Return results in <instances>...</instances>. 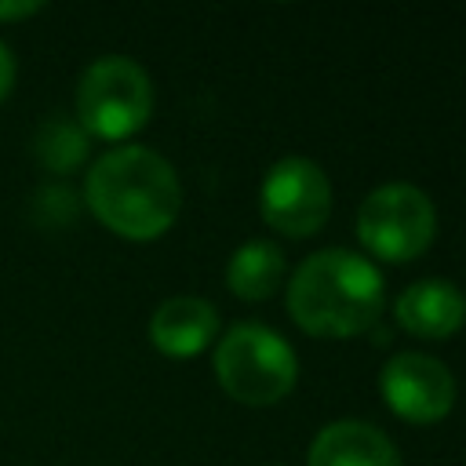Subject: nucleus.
<instances>
[{
  "mask_svg": "<svg viewBox=\"0 0 466 466\" xmlns=\"http://www.w3.org/2000/svg\"><path fill=\"white\" fill-rule=\"evenodd\" d=\"M91 215L124 240H157L171 229L182 208L175 167L146 146L106 149L84 182Z\"/></svg>",
  "mask_w": 466,
  "mask_h": 466,
  "instance_id": "obj_1",
  "label": "nucleus"
},
{
  "mask_svg": "<svg viewBox=\"0 0 466 466\" xmlns=\"http://www.w3.org/2000/svg\"><path fill=\"white\" fill-rule=\"evenodd\" d=\"M291 320L317 339H350L368 331L382 313V273L371 258L324 248L299 262L288 284Z\"/></svg>",
  "mask_w": 466,
  "mask_h": 466,
  "instance_id": "obj_2",
  "label": "nucleus"
},
{
  "mask_svg": "<svg viewBox=\"0 0 466 466\" xmlns=\"http://www.w3.org/2000/svg\"><path fill=\"white\" fill-rule=\"evenodd\" d=\"M215 379L237 404L269 408L295 390L299 360L273 328L244 320L218 339Z\"/></svg>",
  "mask_w": 466,
  "mask_h": 466,
  "instance_id": "obj_3",
  "label": "nucleus"
},
{
  "mask_svg": "<svg viewBox=\"0 0 466 466\" xmlns=\"http://www.w3.org/2000/svg\"><path fill=\"white\" fill-rule=\"evenodd\" d=\"M153 113L149 73L127 55L95 58L76 84V120L84 135L120 142L135 135Z\"/></svg>",
  "mask_w": 466,
  "mask_h": 466,
  "instance_id": "obj_4",
  "label": "nucleus"
},
{
  "mask_svg": "<svg viewBox=\"0 0 466 466\" xmlns=\"http://www.w3.org/2000/svg\"><path fill=\"white\" fill-rule=\"evenodd\" d=\"M357 237L368 255L382 262H411L437 237L433 200L411 182H386L364 197L357 211Z\"/></svg>",
  "mask_w": 466,
  "mask_h": 466,
  "instance_id": "obj_5",
  "label": "nucleus"
},
{
  "mask_svg": "<svg viewBox=\"0 0 466 466\" xmlns=\"http://www.w3.org/2000/svg\"><path fill=\"white\" fill-rule=\"evenodd\" d=\"M258 211L269 229L306 240L331 215V182L320 164L306 157H284L269 167L258 189Z\"/></svg>",
  "mask_w": 466,
  "mask_h": 466,
  "instance_id": "obj_6",
  "label": "nucleus"
},
{
  "mask_svg": "<svg viewBox=\"0 0 466 466\" xmlns=\"http://www.w3.org/2000/svg\"><path fill=\"white\" fill-rule=\"evenodd\" d=\"M379 390L390 411L404 422H441L455 404V379L444 360L430 353H393L379 371Z\"/></svg>",
  "mask_w": 466,
  "mask_h": 466,
  "instance_id": "obj_7",
  "label": "nucleus"
},
{
  "mask_svg": "<svg viewBox=\"0 0 466 466\" xmlns=\"http://www.w3.org/2000/svg\"><path fill=\"white\" fill-rule=\"evenodd\" d=\"M393 317L415 339H448L466 324V295L441 277L415 280L397 295Z\"/></svg>",
  "mask_w": 466,
  "mask_h": 466,
  "instance_id": "obj_8",
  "label": "nucleus"
},
{
  "mask_svg": "<svg viewBox=\"0 0 466 466\" xmlns=\"http://www.w3.org/2000/svg\"><path fill=\"white\" fill-rule=\"evenodd\" d=\"M215 335H218V313L208 299L197 295L164 299L149 317V342L175 360L197 357L200 350L211 346Z\"/></svg>",
  "mask_w": 466,
  "mask_h": 466,
  "instance_id": "obj_9",
  "label": "nucleus"
},
{
  "mask_svg": "<svg viewBox=\"0 0 466 466\" xmlns=\"http://www.w3.org/2000/svg\"><path fill=\"white\" fill-rule=\"evenodd\" d=\"M309 466H400L393 441L360 419H339L324 426L309 444Z\"/></svg>",
  "mask_w": 466,
  "mask_h": 466,
  "instance_id": "obj_10",
  "label": "nucleus"
},
{
  "mask_svg": "<svg viewBox=\"0 0 466 466\" xmlns=\"http://www.w3.org/2000/svg\"><path fill=\"white\" fill-rule=\"evenodd\" d=\"M284 280V255L269 240H248L240 244L226 262V284L244 302L269 299Z\"/></svg>",
  "mask_w": 466,
  "mask_h": 466,
  "instance_id": "obj_11",
  "label": "nucleus"
},
{
  "mask_svg": "<svg viewBox=\"0 0 466 466\" xmlns=\"http://www.w3.org/2000/svg\"><path fill=\"white\" fill-rule=\"evenodd\" d=\"M36 157L51 167V171H69L87 157V135L84 127H76L66 116H55L40 127L36 135Z\"/></svg>",
  "mask_w": 466,
  "mask_h": 466,
  "instance_id": "obj_12",
  "label": "nucleus"
},
{
  "mask_svg": "<svg viewBox=\"0 0 466 466\" xmlns=\"http://www.w3.org/2000/svg\"><path fill=\"white\" fill-rule=\"evenodd\" d=\"M11 84H15V55H11V47L0 40V102L7 98Z\"/></svg>",
  "mask_w": 466,
  "mask_h": 466,
  "instance_id": "obj_13",
  "label": "nucleus"
},
{
  "mask_svg": "<svg viewBox=\"0 0 466 466\" xmlns=\"http://www.w3.org/2000/svg\"><path fill=\"white\" fill-rule=\"evenodd\" d=\"M36 11H40L36 0H15V4L7 0V4H0V22H11V18L18 22V18H29V15H36Z\"/></svg>",
  "mask_w": 466,
  "mask_h": 466,
  "instance_id": "obj_14",
  "label": "nucleus"
}]
</instances>
